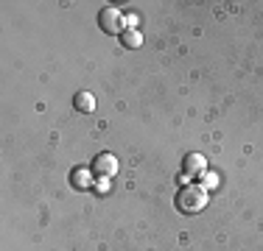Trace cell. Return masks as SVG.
<instances>
[{
	"label": "cell",
	"mask_w": 263,
	"mask_h": 251,
	"mask_svg": "<svg viewBox=\"0 0 263 251\" xmlns=\"http://www.w3.org/2000/svg\"><path fill=\"white\" fill-rule=\"evenodd\" d=\"M121 42H123L126 48H140V45H143V34H140L137 28H126V31L121 34Z\"/></svg>",
	"instance_id": "obj_6"
},
{
	"label": "cell",
	"mask_w": 263,
	"mask_h": 251,
	"mask_svg": "<svg viewBox=\"0 0 263 251\" xmlns=\"http://www.w3.org/2000/svg\"><path fill=\"white\" fill-rule=\"evenodd\" d=\"M70 181H73V187L84 190V187H90V173H87L84 168H76V171L70 173Z\"/></svg>",
	"instance_id": "obj_7"
},
{
	"label": "cell",
	"mask_w": 263,
	"mask_h": 251,
	"mask_svg": "<svg viewBox=\"0 0 263 251\" xmlns=\"http://www.w3.org/2000/svg\"><path fill=\"white\" fill-rule=\"evenodd\" d=\"M73 106H76L79 112H92L96 109V98H92L90 92H76V95H73Z\"/></svg>",
	"instance_id": "obj_5"
},
{
	"label": "cell",
	"mask_w": 263,
	"mask_h": 251,
	"mask_svg": "<svg viewBox=\"0 0 263 251\" xmlns=\"http://www.w3.org/2000/svg\"><path fill=\"white\" fill-rule=\"evenodd\" d=\"M204 171V156L199 154H187L185 156V176H196Z\"/></svg>",
	"instance_id": "obj_4"
},
{
	"label": "cell",
	"mask_w": 263,
	"mask_h": 251,
	"mask_svg": "<svg viewBox=\"0 0 263 251\" xmlns=\"http://www.w3.org/2000/svg\"><path fill=\"white\" fill-rule=\"evenodd\" d=\"M98 25H101V31H106V34H123V14L118 9H101Z\"/></svg>",
	"instance_id": "obj_2"
},
{
	"label": "cell",
	"mask_w": 263,
	"mask_h": 251,
	"mask_svg": "<svg viewBox=\"0 0 263 251\" xmlns=\"http://www.w3.org/2000/svg\"><path fill=\"white\" fill-rule=\"evenodd\" d=\"M92 171H96L98 176H104V179H106V176H112V173L118 171V159H115L112 154H101L96 162H92Z\"/></svg>",
	"instance_id": "obj_3"
},
{
	"label": "cell",
	"mask_w": 263,
	"mask_h": 251,
	"mask_svg": "<svg viewBox=\"0 0 263 251\" xmlns=\"http://www.w3.org/2000/svg\"><path fill=\"white\" fill-rule=\"evenodd\" d=\"M204 204H208V193H204L202 184H185V187H179V193H177L179 212L193 215V212H199Z\"/></svg>",
	"instance_id": "obj_1"
}]
</instances>
